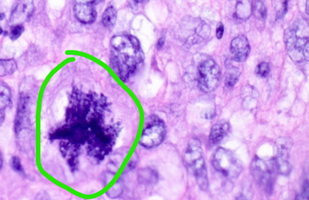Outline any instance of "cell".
I'll return each instance as SVG.
<instances>
[{
  "instance_id": "1",
  "label": "cell",
  "mask_w": 309,
  "mask_h": 200,
  "mask_svg": "<svg viewBox=\"0 0 309 200\" xmlns=\"http://www.w3.org/2000/svg\"><path fill=\"white\" fill-rule=\"evenodd\" d=\"M111 64L115 73L126 81L144 62V54L137 37L115 35L111 39Z\"/></svg>"
},
{
  "instance_id": "2",
  "label": "cell",
  "mask_w": 309,
  "mask_h": 200,
  "mask_svg": "<svg viewBox=\"0 0 309 200\" xmlns=\"http://www.w3.org/2000/svg\"><path fill=\"white\" fill-rule=\"evenodd\" d=\"M309 29L305 21H298L286 29L284 35L286 49L291 59L296 62L309 60Z\"/></svg>"
},
{
  "instance_id": "3",
  "label": "cell",
  "mask_w": 309,
  "mask_h": 200,
  "mask_svg": "<svg viewBox=\"0 0 309 200\" xmlns=\"http://www.w3.org/2000/svg\"><path fill=\"white\" fill-rule=\"evenodd\" d=\"M183 161L194 174L200 188L203 191L208 190V173L203 157L201 142L198 139H192L189 141L183 155Z\"/></svg>"
},
{
  "instance_id": "4",
  "label": "cell",
  "mask_w": 309,
  "mask_h": 200,
  "mask_svg": "<svg viewBox=\"0 0 309 200\" xmlns=\"http://www.w3.org/2000/svg\"><path fill=\"white\" fill-rule=\"evenodd\" d=\"M213 166L217 171L229 179L239 177L242 171V164L230 150L219 148L213 156Z\"/></svg>"
},
{
  "instance_id": "5",
  "label": "cell",
  "mask_w": 309,
  "mask_h": 200,
  "mask_svg": "<svg viewBox=\"0 0 309 200\" xmlns=\"http://www.w3.org/2000/svg\"><path fill=\"white\" fill-rule=\"evenodd\" d=\"M221 69L212 59L203 60L198 66V84L205 93L215 91L220 83Z\"/></svg>"
},
{
  "instance_id": "6",
  "label": "cell",
  "mask_w": 309,
  "mask_h": 200,
  "mask_svg": "<svg viewBox=\"0 0 309 200\" xmlns=\"http://www.w3.org/2000/svg\"><path fill=\"white\" fill-rule=\"evenodd\" d=\"M251 173L259 186L262 187L267 194H272L275 173L270 164L266 163L262 159L256 157L252 162Z\"/></svg>"
},
{
  "instance_id": "7",
  "label": "cell",
  "mask_w": 309,
  "mask_h": 200,
  "mask_svg": "<svg viewBox=\"0 0 309 200\" xmlns=\"http://www.w3.org/2000/svg\"><path fill=\"white\" fill-rule=\"evenodd\" d=\"M165 123L156 118L144 129L140 137V145L147 149L155 148L161 145L166 137Z\"/></svg>"
},
{
  "instance_id": "8",
  "label": "cell",
  "mask_w": 309,
  "mask_h": 200,
  "mask_svg": "<svg viewBox=\"0 0 309 200\" xmlns=\"http://www.w3.org/2000/svg\"><path fill=\"white\" fill-rule=\"evenodd\" d=\"M95 1H76L73 12L79 22L83 24H92L97 19V10L95 9Z\"/></svg>"
},
{
  "instance_id": "9",
  "label": "cell",
  "mask_w": 309,
  "mask_h": 200,
  "mask_svg": "<svg viewBox=\"0 0 309 200\" xmlns=\"http://www.w3.org/2000/svg\"><path fill=\"white\" fill-rule=\"evenodd\" d=\"M34 6L33 1H20L15 5L12 12L10 22L12 26H22L27 22L34 12Z\"/></svg>"
},
{
  "instance_id": "10",
  "label": "cell",
  "mask_w": 309,
  "mask_h": 200,
  "mask_svg": "<svg viewBox=\"0 0 309 200\" xmlns=\"http://www.w3.org/2000/svg\"><path fill=\"white\" fill-rule=\"evenodd\" d=\"M250 52V45L246 36H237L231 43V53L234 60L238 62H244Z\"/></svg>"
},
{
  "instance_id": "11",
  "label": "cell",
  "mask_w": 309,
  "mask_h": 200,
  "mask_svg": "<svg viewBox=\"0 0 309 200\" xmlns=\"http://www.w3.org/2000/svg\"><path fill=\"white\" fill-rule=\"evenodd\" d=\"M229 130V123L225 120H220L213 125L208 138L210 146L213 147L218 145L228 135Z\"/></svg>"
},
{
  "instance_id": "12",
  "label": "cell",
  "mask_w": 309,
  "mask_h": 200,
  "mask_svg": "<svg viewBox=\"0 0 309 200\" xmlns=\"http://www.w3.org/2000/svg\"><path fill=\"white\" fill-rule=\"evenodd\" d=\"M270 165L275 174H281L283 176H288L292 171V166L289 163V160L275 157L270 161Z\"/></svg>"
},
{
  "instance_id": "13",
  "label": "cell",
  "mask_w": 309,
  "mask_h": 200,
  "mask_svg": "<svg viewBox=\"0 0 309 200\" xmlns=\"http://www.w3.org/2000/svg\"><path fill=\"white\" fill-rule=\"evenodd\" d=\"M292 145H293V142L292 139L289 137H282V138L278 139L275 142V146L278 151L277 157L289 160V153H290Z\"/></svg>"
},
{
  "instance_id": "14",
  "label": "cell",
  "mask_w": 309,
  "mask_h": 200,
  "mask_svg": "<svg viewBox=\"0 0 309 200\" xmlns=\"http://www.w3.org/2000/svg\"><path fill=\"white\" fill-rule=\"evenodd\" d=\"M118 18V12L114 6H109L103 12L102 16V23L103 26L108 29L115 27Z\"/></svg>"
},
{
  "instance_id": "15",
  "label": "cell",
  "mask_w": 309,
  "mask_h": 200,
  "mask_svg": "<svg viewBox=\"0 0 309 200\" xmlns=\"http://www.w3.org/2000/svg\"><path fill=\"white\" fill-rule=\"evenodd\" d=\"M240 73H241V71L239 67L232 66V65L227 66L225 78V86L228 87H234L239 81Z\"/></svg>"
},
{
  "instance_id": "16",
  "label": "cell",
  "mask_w": 309,
  "mask_h": 200,
  "mask_svg": "<svg viewBox=\"0 0 309 200\" xmlns=\"http://www.w3.org/2000/svg\"><path fill=\"white\" fill-rule=\"evenodd\" d=\"M252 15V2L250 1H239L237 2L236 15L240 20H247Z\"/></svg>"
},
{
  "instance_id": "17",
  "label": "cell",
  "mask_w": 309,
  "mask_h": 200,
  "mask_svg": "<svg viewBox=\"0 0 309 200\" xmlns=\"http://www.w3.org/2000/svg\"><path fill=\"white\" fill-rule=\"evenodd\" d=\"M138 180L142 184L153 185L158 180V174L152 169H142L139 171Z\"/></svg>"
},
{
  "instance_id": "18",
  "label": "cell",
  "mask_w": 309,
  "mask_h": 200,
  "mask_svg": "<svg viewBox=\"0 0 309 200\" xmlns=\"http://www.w3.org/2000/svg\"><path fill=\"white\" fill-rule=\"evenodd\" d=\"M12 94L9 86L0 83V111H5L10 105Z\"/></svg>"
},
{
  "instance_id": "19",
  "label": "cell",
  "mask_w": 309,
  "mask_h": 200,
  "mask_svg": "<svg viewBox=\"0 0 309 200\" xmlns=\"http://www.w3.org/2000/svg\"><path fill=\"white\" fill-rule=\"evenodd\" d=\"M17 69V63L13 59H0V76L13 74Z\"/></svg>"
},
{
  "instance_id": "20",
  "label": "cell",
  "mask_w": 309,
  "mask_h": 200,
  "mask_svg": "<svg viewBox=\"0 0 309 200\" xmlns=\"http://www.w3.org/2000/svg\"><path fill=\"white\" fill-rule=\"evenodd\" d=\"M252 14L256 19L260 21H265L267 18V10L262 1H253L252 2Z\"/></svg>"
},
{
  "instance_id": "21",
  "label": "cell",
  "mask_w": 309,
  "mask_h": 200,
  "mask_svg": "<svg viewBox=\"0 0 309 200\" xmlns=\"http://www.w3.org/2000/svg\"><path fill=\"white\" fill-rule=\"evenodd\" d=\"M242 98H243V103L252 102L253 101L256 103V100L258 98V92L257 89L253 86H247L243 87L241 90Z\"/></svg>"
},
{
  "instance_id": "22",
  "label": "cell",
  "mask_w": 309,
  "mask_h": 200,
  "mask_svg": "<svg viewBox=\"0 0 309 200\" xmlns=\"http://www.w3.org/2000/svg\"><path fill=\"white\" fill-rule=\"evenodd\" d=\"M271 68L268 62H262L257 65L256 68L255 73L257 76L260 78H267L270 74Z\"/></svg>"
},
{
  "instance_id": "23",
  "label": "cell",
  "mask_w": 309,
  "mask_h": 200,
  "mask_svg": "<svg viewBox=\"0 0 309 200\" xmlns=\"http://www.w3.org/2000/svg\"><path fill=\"white\" fill-rule=\"evenodd\" d=\"M25 31V28L23 26H13L11 29L10 33H9V37H10L12 41H16L21 37Z\"/></svg>"
},
{
  "instance_id": "24",
  "label": "cell",
  "mask_w": 309,
  "mask_h": 200,
  "mask_svg": "<svg viewBox=\"0 0 309 200\" xmlns=\"http://www.w3.org/2000/svg\"><path fill=\"white\" fill-rule=\"evenodd\" d=\"M11 165H12V169L15 171L19 172V173L23 172V168H22L21 160L19 159V157H12V160H11Z\"/></svg>"
},
{
  "instance_id": "25",
  "label": "cell",
  "mask_w": 309,
  "mask_h": 200,
  "mask_svg": "<svg viewBox=\"0 0 309 200\" xmlns=\"http://www.w3.org/2000/svg\"><path fill=\"white\" fill-rule=\"evenodd\" d=\"M117 187H115L114 186L112 188L110 189L108 192H107V196L109 197L110 198L115 199L118 197V196H120L122 194V188L118 184H116Z\"/></svg>"
},
{
  "instance_id": "26",
  "label": "cell",
  "mask_w": 309,
  "mask_h": 200,
  "mask_svg": "<svg viewBox=\"0 0 309 200\" xmlns=\"http://www.w3.org/2000/svg\"><path fill=\"white\" fill-rule=\"evenodd\" d=\"M288 12L287 1H282L281 2V6L278 12H276V19H281L285 16Z\"/></svg>"
},
{
  "instance_id": "27",
  "label": "cell",
  "mask_w": 309,
  "mask_h": 200,
  "mask_svg": "<svg viewBox=\"0 0 309 200\" xmlns=\"http://www.w3.org/2000/svg\"><path fill=\"white\" fill-rule=\"evenodd\" d=\"M295 200H309V183H308V181H306V183H305L303 193L298 195Z\"/></svg>"
},
{
  "instance_id": "28",
  "label": "cell",
  "mask_w": 309,
  "mask_h": 200,
  "mask_svg": "<svg viewBox=\"0 0 309 200\" xmlns=\"http://www.w3.org/2000/svg\"><path fill=\"white\" fill-rule=\"evenodd\" d=\"M224 30H225V28H224L223 24L221 22H219L216 28V37L218 39H221L223 37Z\"/></svg>"
},
{
  "instance_id": "29",
  "label": "cell",
  "mask_w": 309,
  "mask_h": 200,
  "mask_svg": "<svg viewBox=\"0 0 309 200\" xmlns=\"http://www.w3.org/2000/svg\"><path fill=\"white\" fill-rule=\"evenodd\" d=\"M164 44H165V37H164V36H163V37H161V38H160L159 40H158V41H157V49L161 50V48H163V47H164Z\"/></svg>"
},
{
  "instance_id": "30",
  "label": "cell",
  "mask_w": 309,
  "mask_h": 200,
  "mask_svg": "<svg viewBox=\"0 0 309 200\" xmlns=\"http://www.w3.org/2000/svg\"><path fill=\"white\" fill-rule=\"evenodd\" d=\"M5 111H0V126L3 124L4 121H5Z\"/></svg>"
},
{
  "instance_id": "31",
  "label": "cell",
  "mask_w": 309,
  "mask_h": 200,
  "mask_svg": "<svg viewBox=\"0 0 309 200\" xmlns=\"http://www.w3.org/2000/svg\"><path fill=\"white\" fill-rule=\"evenodd\" d=\"M237 200H247V198H246L244 196L240 195L239 198Z\"/></svg>"
},
{
  "instance_id": "32",
  "label": "cell",
  "mask_w": 309,
  "mask_h": 200,
  "mask_svg": "<svg viewBox=\"0 0 309 200\" xmlns=\"http://www.w3.org/2000/svg\"><path fill=\"white\" fill-rule=\"evenodd\" d=\"M4 18H5V15H4L3 13H1V12H0V22L3 20Z\"/></svg>"
},
{
  "instance_id": "33",
  "label": "cell",
  "mask_w": 309,
  "mask_h": 200,
  "mask_svg": "<svg viewBox=\"0 0 309 200\" xmlns=\"http://www.w3.org/2000/svg\"><path fill=\"white\" fill-rule=\"evenodd\" d=\"M2 158H1V155H0V170H1V169H2Z\"/></svg>"
},
{
  "instance_id": "34",
  "label": "cell",
  "mask_w": 309,
  "mask_h": 200,
  "mask_svg": "<svg viewBox=\"0 0 309 200\" xmlns=\"http://www.w3.org/2000/svg\"><path fill=\"white\" fill-rule=\"evenodd\" d=\"M3 33V30H2V28L0 27V35Z\"/></svg>"
},
{
  "instance_id": "35",
  "label": "cell",
  "mask_w": 309,
  "mask_h": 200,
  "mask_svg": "<svg viewBox=\"0 0 309 200\" xmlns=\"http://www.w3.org/2000/svg\"><path fill=\"white\" fill-rule=\"evenodd\" d=\"M307 14H309V1L307 2Z\"/></svg>"
},
{
  "instance_id": "36",
  "label": "cell",
  "mask_w": 309,
  "mask_h": 200,
  "mask_svg": "<svg viewBox=\"0 0 309 200\" xmlns=\"http://www.w3.org/2000/svg\"></svg>"
}]
</instances>
